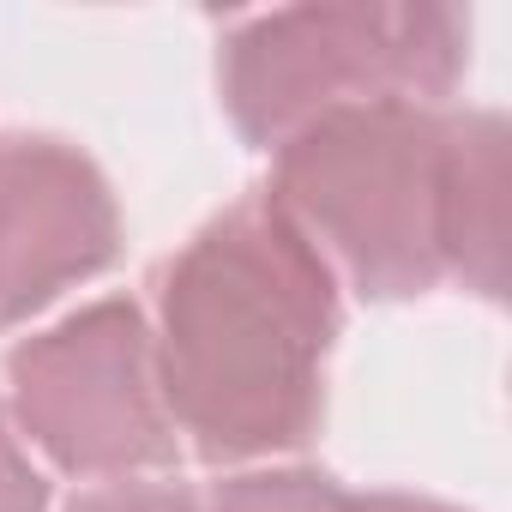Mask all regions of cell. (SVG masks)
<instances>
[{
  "label": "cell",
  "mask_w": 512,
  "mask_h": 512,
  "mask_svg": "<svg viewBox=\"0 0 512 512\" xmlns=\"http://www.w3.org/2000/svg\"><path fill=\"white\" fill-rule=\"evenodd\" d=\"M7 410L37 464L91 482L163 476L181 434L163 410L151 320L133 296H103L31 332L7 356Z\"/></svg>",
  "instance_id": "cell-4"
},
{
  "label": "cell",
  "mask_w": 512,
  "mask_h": 512,
  "mask_svg": "<svg viewBox=\"0 0 512 512\" xmlns=\"http://www.w3.org/2000/svg\"><path fill=\"white\" fill-rule=\"evenodd\" d=\"M121 199L109 175L55 133L0 139V332L49 314L103 278L121 253Z\"/></svg>",
  "instance_id": "cell-5"
},
{
  "label": "cell",
  "mask_w": 512,
  "mask_h": 512,
  "mask_svg": "<svg viewBox=\"0 0 512 512\" xmlns=\"http://www.w3.org/2000/svg\"><path fill=\"white\" fill-rule=\"evenodd\" d=\"M0 512H49V470L25 446L7 398H0Z\"/></svg>",
  "instance_id": "cell-9"
},
{
  "label": "cell",
  "mask_w": 512,
  "mask_h": 512,
  "mask_svg": "<svg viewBox=\"0 0 512 512\" xmlns=\"http://www.w3.org/2000/svg\"><path fill=\"white\" fill-rule=\"evenodd\" d=\"M470 73L458 7H278L241 19L217 49V97L253 151L356 103L452 109Z\"/></svg>",
  "instance_id": "cell-3"
},
{
  "label": "cell",
  "mask_w": 512,
  "mask_h": 512,
  "mask_svg": "<svg viewBox=\"0 0 512 512\" xmlns=\"http://www.w3.org/2000/svg\"><path fill=\"white\" fill-rule=\"evenodd\" d=\"M199 506L205 512H362V494L308 464H247L229 470Z\"/></svg>",
  "instance_id": "cell-7"
},
{
  "label": "cell",
  "mask_w": 512,
  "mask_h": 512,
  "mask_svg": "<svg viewBox=\"0 0 512 512\" xmlns=\"http://www.w3.org/2000/svg\"><path fill=\"white\" fill-rule=\"evenodd\" d=\"M506 115L452 109L446 127V181H440V272L482 302H506Z\"/></svg>",
  "instance_id": "cell-6"
},
{
  "label": "cell",
  "mask_w": 512,
  "mask_h": 512,
  "mask_svg": "<svg viewBox=\"0 0 512 512\" xmlns=\"http://www.w3.org/2000/svg\"><path fill=\"white\" fill-rule=\"evenodd\" d=\"M145 320L163 410L205 464H278L314 440L344 290L266 193L169 253Z\"/></svg>",
  "instance_id": "cell-1"
},
{
  "label": "cell",
  "mask_w": 512,
  "mask_h": 512,
  "mask_svg": "<svg viewBox=\"0 0 512 512\" xmlns=\"http://www.w3.org/2000/svg\"><path fill=\"white\" fill-rule=\"evenodd\" d=\"M362 512H464V506L434 500V494H410V488H374V494H362Z\"/></svg>",
  "instance_id": "cell-10"
},
{
  "label": "cell",
  "mask_w": 512,
  "mask_h": 512,
  "mask_svg": "<svg viewBox=\"0 0 512 512\" xmlns=\"http://www.w3.org/2000/svg\"><path fill=\"white\" fill-rule=\"evenodd\" d=\"M452 109L356 103L308 121L272 151L266 199L308 235L338 290L416 302L440 272V181Z\"/></svg>",
  "instance_id": "cell-2"
},
{
  "label": "cell",
  "mask_w": 512,
  "mask_h": 512,
  "mask_svg": "<svg viewBox=\"0 0 512 512\" xmlns=\"http://www.w3.org/2000/svg\"><path fill=\"white\" fill-rule=\"evenodd\" d=\"M67 512H205L199 494L175 476H127V482H91L67 500Z\"/></svg>",
  "instance_id": "cell-8"
}]
</instances>
